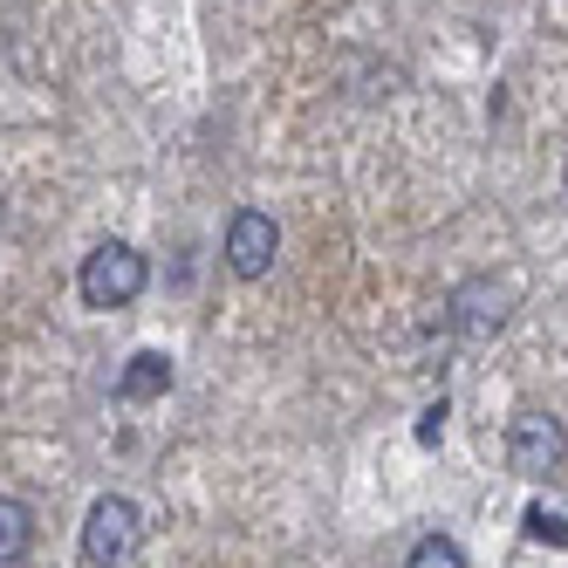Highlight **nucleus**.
Here are the masks:
<instances>
[{
	"label": "nucleus",
	"mask_w": 568,
	"mask_h": 568,
	"mask_svg": "<svg viewBox=\"0 0 568 568\" xmlns=\"http://www.w3.org/2000/svg\"><path fill=\"white\" fill-rule=\"evenodd\" d=\"M527 535H535V541H561V548H568V527H561L555 514H541V507L527 514Z\"/></svg>",
	"instance_id": "obj_8"
},
{
	"label": "nucleus",
	"mask_w": 568,
	"mask_h": 568,
	"mask_svg": "<svg viewBox=\"0 0 568 568\" xmlns=\"http://www.w3.org/2000/svg\"><path fill=\"white\" fill-rule=\"evenodd\" d=\"M28 548H34V514H28L21 500H8V494H0V568L28 561Z\"/></svg>",
	"instance_id": "obj_6"
},
{
	"label": "nucleus",
	"mask_w": 568,
	"mask_h": 568,
	"mask_svg": "<svg viewBox=\"0 0 568 568\" xmlns=\"http://www.w3.org/2000/svg\"><path fill=\"white\" fill-rule=\"evenodd\" d=\"M274 254H281L274 220H267V213H233V226H226V267H233L240 281H261V274L274 267Z\"/></svg>",
	"instance_id": "obj_4"
},
{
	"label": "nucleus",
	"mask_w": 568,
	"mask_h": 568,
	"mask_svg": "<svg viewBox=\"0 0 568 568\" xmlns=\"http://www.w3.org/2000/svg\"><path fill=\"white\" fill-rule=\"evenodd\" d=\"M144 281H151L144 254L124 247V240H103V247L83 261V302L90 308H131L144 295Z\"/></svg>",
	"instance_id": "obj_2"
},
{
	"label": "nucleus",
	"mask_w": 568,
	"mask_h": 568,
	"mask_svg": "<svg viewBox=\"0 0 568 568\" xmlns=\"http://www.w3.org/2000/svg\"><path fill=\"white\" fill-rule=\"evenodd\" d=\"M138 541H144V514L124 500V494H103L83 520V555L90 568H131L138 561Z\"/></svg>",
	"instance_id": "obj_1"
},
{
	"label": "nucleus",
	"mask_w": 568,
	"mask_h": 568,
	"mask_svg": "<svg viewBox=\"0 0 568 568\" xmlns=\"http://www.w3.org/2000/svg\"><path fill=\"white\" fill-rule=\"evenodd\" d=\"M438 432H445V404H432V412H425V425H418V438H425V445H438Z\"/></svg>",
	"instance_id": "obj_9"
},
{
	"label": "nucleus",
	"mask_w": 568,
	"mask_h": 568,
	"mask_svg": "<svg viewBox=\"0 0 568 568\" xmlns=\"http://www.w3.org/2000/svg\"><path fill=\"white\" fill-rule=\"evenodd\" d=\"M561 453H568L561 418H548V412H520V418H514V432H507V466H514L520 479H548V473L561 466Z\"/></svg>",
	"instance_id": "obj_3"
},
{
	"label": "nucleus",
	"mask_w": 568,
	"mask_h": 568,
	"mask_svg": "<svg viewBox=\"0 0 568 568\" xmlns=\"http://www.w3.org/2000/svg\"><path fill=\"white\" fill-rule=\"evenodd\" d=\"M404 568H466V555H459V541H445V535H425L418 548H412V561Z\"/></svg>",
	"instance_id": "obj_7"
},
{
	"label": "nucleus",
	"mask_w": 568,
	"mask_h": 568,
	"mask_svg": "<svg viewBox=\"0 0 568 568\" xmlns=\"http://www.w3.org/2000/svg\"><path fill=\"white\" fill-rule=\"evenodd\" d=\"M165 390H172V363L158 356V349H138L124 363V377H116V397H124V404H151V397H165Z\"/></svg>",
	"instance_id": "obj_5"
}]
</instances>
